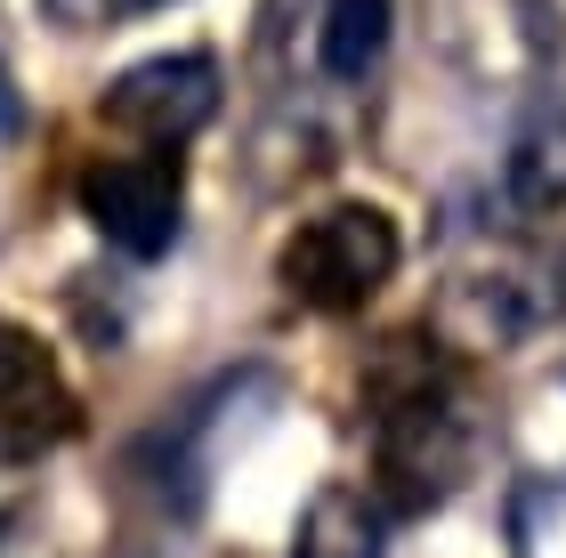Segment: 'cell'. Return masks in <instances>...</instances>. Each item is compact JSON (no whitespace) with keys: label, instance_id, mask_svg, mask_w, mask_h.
Wrapping results in <instances>:
<instances>
[{"label":"cell","instance_id":"6da1fadb","mask_svg":"<svg viewBox=\"0 0 566 558\" xmlns=\"http://www.w3.org/2000/svg\"><path fill=\"white\" fill-rule=\"evenodd\" d=\"M365 404H373V477L397 518H421L470 477V421L453 404V372L429 333H397L365 365Z\"/></svg>","mask_w":566,"mask_h":558},{"label":"cell","instance_id":"7a4b0ae2","mask_svg":"<svg viewBox=\"0 0 566 558\" xmlns=\"http://www.w3.org/2000/svg\"><path fill=\"white\" fill-rule=\"evenodd\" d=\"M405 235L380 202H332V211L300 219L275 251V284L316 316H356L365 299H380V284L397 275Z\"/></svg>","mask_w":566,"mask_h":558},{"label":"cell","instance_id":"3957f363","mask_svg":"<svg viewBox=\"0 0 566 558\" xmlns=\"http://www.w3.org/2000/svg\"><path fill=\"white\" fill-rule=\"evenodd\" d=\"M97 114L114 122L122 138H138L146 155H178L219 122V65L202 49H178V57H138L130 73H114Z\"/></svg>","mask_w":566,"mask_h":558},{"label":"cell","instance_id":"277c9868","mask_svg":"<svg viewBox=\"0 0 566 558\" xmlns=\"http://www.w3.org/2000/svg\"><path fill=\"white\" fill-rule=\"evenodd\" d=\"M73 194L122 260H163L178 243V211H187V170H178V155H106L82 170Z\"/></svg>","mask_w":566,"mask_h":558},{"label":"cell","instance_id":"5b68a950","mask_svg":"<svg viewBox=\"0 0 566 558\" xmlns=\"http://www.w3.org/2000/svg\"><path fill=\"white\" fill-rule=\"evenodd\" d=\"M0 429L17 445H57V438L82 429V404L57 380V357L9 316H0Z\"/></svg>","mask_w":566,"mask_h":558},{"label":"cell","instance_id":"8992f818","mask_svg":"<svg viewBox=\"0 0 566 558\" xmlns=\"http://www.w3.org/2000/svg\"><path fill=\"white\" fill-rule=\"evenodd\" d=\"M510 202L518 211H566V90H551L510 138Z\"/></svg>","mask_w":566,"mask_h":558},{"label":"cell","instance_id":"52a82bcc","mask_svg":"<svg viewBox=\"0 0 566 558\" xmlns=\"http://www.w3.org/2000/svg\"><path fill=\"white\" fill-rule=\"evenodd\" d=\"M380 502L356 486H324L292 526V558H380Z\"/></svg>","mask_w":566,"mask_h":558},{"label":"cell","instance_id":"ba28073f","mask_svg":"<svg viewBox=\"0 0 566 558\" xmlns=\"http://www.w3.org/2000/svg\"><path fill=\"white\" fill-rule=\"evenodd\" d=\"M389 49V0H324L316 24V65L332 82H365Z\"/></svg>","mask_w":566,"mask_h":558},{"label":"cell","instance_id":"9c48e42d","mask_svg":"<svg viewBox=\"0 0 566 558\" xmlns=\"http://www.w3.org/2000/svg\"><path fill=\"white\" fill-rule=\"evenodd\" d=\"M49 24H65V33H114V24L138 17V0H41Z\"/></svg>","mask_w":566,"mask_h":558},{"label":"cell","instance_id":"30bf717a","mask_svg":"<svg viewBox=\"0 0 566 558\" xmlns=\"http://www.w3.org/2000/svg\"><path fill=\"white\" fill-rule=\"evenodd\" d=\"M17 130H24V90H17L9 57H0V138H17Z\"/></svg>","mask_w":566,"mask_h":558},{"label":"cell","instance_id":"8fae6325","mask_svg":"<svg viewBox=\"0 0 566 558\" xmlns=\"http://www.w3.org/2000/svg\"><path fill=\"white\" fill-rule=\"evenodd\" d=\"M146 9H170V0H138V17H146Z\"/></svg>","mask_w":566,"mask_h":558}]
</instances>
